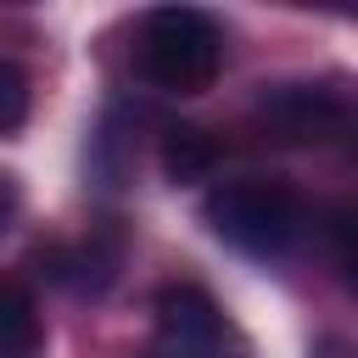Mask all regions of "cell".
Wrapping results in <instances>:
<instances>
[{
    "label": "cell",
    "mask_w": 358,
    "mask_h": 358,
    "mask_svg": "<svg viewBox=\"0 0 358 358\" xmlns=\"http://www.w3.org/2000/svg\"><path fill=\"white\" fill-rule=\"evenodd\" d=\"M224 22L201 6H151L134 34V67L162 95H201L224 73Z\"/></svg>",
    "instance_id": "6da1fadb"
},
{
    "label": "cell",
    "mask_w": 358,
    "mask_h": 358,
    "mask_svg": "<svg viewBox=\"0 0 358 358\" xmlns=\"http://www.w3.org/2000/svg\"><path fill=\"white\" fill-rule=\"evenodd\" d=\"M201 218L246 257H285L308 235V201L285 179H229L201 201Z\"/></svg>",
    "instance_id": "7a4b0ae2"
},
{
    "label": "cell",
    "mask_w": 358,
    "mask_h": 358,
    "mask_svg": "<svg viewBox=\"0 0 358 358\" xmlns=\"http://www.w3.org/2000/svg\"><path fill=\"white\" fill-rule=\"evenodd\" d=\"M252 123L263 140L280 145H330L347 134L352 112L347 95L330 84H308V78H285V84H263L252 101Z\"/></svg>",
    "instance_id": "3957f363"
},
{
    "label": "cell",
    "mask_w": 358,
    "mask_h": 358,
    "mask_svg": "<svg viewBox=\"0 0 358 358\" xmlns=\"http://www.w3.org/2000/svg\"><path fill=\"white\" fill-rule=\"evenodd\" d=\"M151 313H157L151 358H241V341L207 285L173 280L151 296Z\"/></svg>",
    "instance_id": "277c9868"
},
{
    "label": "cell",
    "mask_w": 358,
    "mask_h": 358,
    "mask_svg": "<svg viewBox=\"0 0 358 358\" xmlns=\"http://www.w3.org/2000/svg\"><path fill=\"white\" fill-rule=\"evenodd\" d=\"M39 274H50L56 285L78 291V296H106L129 263V224L123 218H95L78 241L67 246H39Z\"/></svg>",
    "instance_id": "5b68a950"
},
{
    "label": "cell",
    "mask_w": 358,
    "mask_h": 358,
    "mask_svg": "<svg viewBox=\"0 0 358 358\" xmlns=\"http://www.w3.org/2000/svg\"><path fill=\"white\" fill-rule=\"evenodd\" d=\"M157 157H162V173H168L173 185H201V179H213V168L224 162V140H218L213 129H201V123H168Z\"/></svg>",
    "instance_id": "8992f818"
},
{
    "label": "cell",
    "mask_w": 358,
    "mask_h": 358,
    "mask_svg": "<svg viewBox=\"0 0 358 358\" xmlns=\"http://www.w3.org/2000/svg\"><path fill=\"white\" fill-rule=\"evenodd\" d=\"M39 352H45V324L28 285L0 280V358H39Z\"/></svg>",
    "instance_id": "52a82bcc"
},
{
    "label": "cell",
    "mask_w": 358,
    "mask_h": 358,
    "mask_svg": "<svg viewBox=\"0 0 358 358\" xmlns=\"http://www.w3.org/2000/svg\"><path fill=\"white\" fill-rule=\"evenodd\" d=\"M28 112H34V84H28V73L0 56V134H17V129L28 123Z\"/></svg>",
    "instance_id": "ba28073f"
},
{
    "label": "cell",
    "mask_w": 358,
    "mask_h": 358,
    "mask_svg": "<svg viewBox=\"0 0 358 358\" xmlns=\"http://www.w3.org/2000/svg\"><path fill=\"white\" fill-rule=\"evenodd\" d=\"M11 207H17V185H11V179H6V173H0V218H6V213H11Z\"/></svg>",
    "instance_id": "9c48e42d"
}]
</instances>
